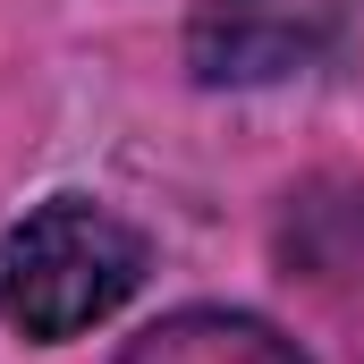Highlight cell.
Returning <instances> with one entry per match:
<instances>
[{
	"instance_id": "cell-1",
	"label": "cell",
	"mask_w": 364,
	"mask_h": 364,
	"mask_svg": "<svg viewBox=\"0 0 364 364\" xmlns=\"http://www.w3.org/2000/svg\"><path fill=\"white\" fill-rule=\"evenodd\" d=\"M144 288V237L85 195L26 212L0 237V314L26 339H77Z\"/></svg>"
},
{
	"instance_id": "cell-2",
	"label": "cell",
	"mask_w": 364,
	"mask_h": 364,
	"mask_svg": "<svg viewBox=\"0 0 364 364\" xmlns=\"http://www.w3.org/2000/svg\"><path fill=\"white\" fill-rule=\"evenodd\" d=\"M356 0H195L186 68L195 85H279L348 34Z\"/></svg>"
},
{
	"instance_id": "cell-3",
	"label": "cell",
	"mask_w": 364,
	"mask_h": 364,
	"mask_svg": "<svg viewBox=\"0 0 364 364\" xmlns=\"http://www.w3.org/2000/svg\"><path fill=\"white\" fill-rule=\"evenodd\" d=\"M119 364H305V356H296V339H279L255 314L186 305V314H161L144 339H127Z\"/></svg>"
}]
</instances>
